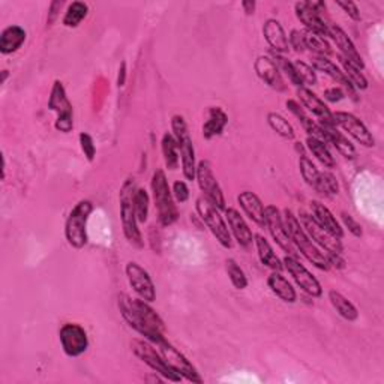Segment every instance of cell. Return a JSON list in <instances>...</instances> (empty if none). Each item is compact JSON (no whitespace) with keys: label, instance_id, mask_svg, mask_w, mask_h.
<instances>
[{"label":"cell","instance_id":"1","mask_svg":"<svg viewBox=\"0 0 384 384\" xmlns=\"http://www.w3.org/2000/svg\"><path fill=\"white\" fill-rule=\"evenodd\" d=\"M117 306H119L121 315L126 324L147 339L149 343L158 344L165 339L164 320L159 317L151 303L140 297L134 299L128 294H121Z\"/></svg>","mask_w":384,"mask_h":384},{"label":"cell","instance_id":"2","mask_svg":"<svg viewBox=\"0 0 384 384\" xmlns=\"http://www.w3.org/2000/svg\"><path fill=\"white\" fill-rule=\"evenodd\" d=\"M282 221H284L285 231L288 234V238H290L292 243L294 245V248L297 251H301V254L303 255V257L309 263L314 264L317 269L329 270L330 266H329V263L324 257L323 251L320 249L317 245L311 240V238L308 236L306 231L301 226V222H299L297 217H294V213L292 210L285 209Z\"/></svg>","mask_w":384,"mask_h":384},{"label":"cell","instance_id":"3","mask_svg":"<svg viewBox=\"0 0 384 384\" xmlns=\"http://www.w3.org/2000/svg\"><path fill=\"white\" fill-rule=\"evenodd\" d=\"M137 191L135 180L132 177L126 179L121 192H119V203H121V221H122V230L126 242L131 247L142 249L144 247V240L142 236V231L138 228V219L135 215L134 207V194Z\"/></svg>","mask_w":384,"mask_h":384},{"label":"cell","instance_id":"4","mask_svg":"<svg viewBox=\"0 0 384 384\" xmlns=\"http://www.w3.org/2000/svg\"><path fill=\"white\" fill-rule=\"evenodd\" d=\"M152 196L158 212V219L163 227H170L177 221L179 210L174 205L173 192L170 189L164 170H156L152 176Z\"/></svg>","mask_w":384,"mask_h":384},{"label":"cell","instance_id":"5","mask_svg":"<svg viewBox=\"0 0 384 384\" xmlns=\"http://www.w3.org/2000/svg\"><path fill=\"white\" fill-rule=\"evenodd\" d=\"M93 212L89 200L78 201L65 222V238L72 248L83 249L88 245V221Z\"/></svg>","mask_w":384,"mask_h":384},{"label":"cell","instance_id":"6","mask_svg":"<svg viewBox=\"0 0 384 384\" xmlns=\"http://www.w3.org/2000/svg\"><path fill=\"white\" fill-rule=\"evenodd\" d=\"M172 130L173 137L179 147L180 159H182V173L186 180H194L197 172V161H196V149L192 138L189 135L188 125L184 119V116L174 114L172 117Z\"/></svg>","mask_w":384,"mask_h":384},{"label":"cell","instance_id":"7","mask_svg":"<svg viewBox=\"0 0 384 384\" xmlns=\"http://www.w3.org/2000/svg\"><path fill=\"white\" fill-rule=\"evenodd\" d=\"M131 350L132 353L143 362V364H146L155 372V374L161 376L164 380H168L172 383H179L184 380L177 374V372H174L168 366L163 355L159 353V350H155L153 344L149 343L147 339H134L131 343Z\"/></svg>","mask_w":384,"mask_h":384},{"label":"cell","instance_id":"8","mask_svg":"<svg viewBox=\"0 0 384 384\" xmlns=\"http://www.w3.org/2000/svg\"><path fill=\"white\" fill-rule=\"evenodd\" d=\"M196 209L198 212L200 218L205 221V224L207 226V228L210 230V233L213 234V238L218 240V243L221 245L222 248L230 249L233 247V239H231V233L230 228L227 226V222L224 221V218L221 217V210H218L215 206L212 205V203L205 198L200 197L196 203Z\"/></svg>","mask_w":384,"mask_h":384},{"label":"cell","instance_id":"9","mask_svg":"<svg viewBox=\"0 0 384 384\" xmlns=\"http://www.w3.org/2000/svg\"><path fill=\"white\" fill-rule=\"evenodd\" d=\"M48 109L57 114L55 128L59 132L69 134L74 130V110L72 104L68 100V95L63 83L56 80L51 88Z\"/></svg>","mask_w":384,"mask_h":384},{"label":"cell","instance_id":"10","mask_svg":"<svg viewBox=\"0 0 384 384\" xmlns=\"http://www.w3.org/2000/svg\"><path fill=\"white\" fill-rule=\"evenodd\" d=\"M155 345L158 347L159 353H161L163 357L165 359L168 366L172 368L174 372H177L180 377L191 381V383H196V384L203 383V378L200 376V372L197 371V368L191 364L182 351H179L173 344H170L167 338Z\"/></svg>","mask_w":384,"mask_h":384},{"label":"cell","instance_id":"11","mask_svg":"<svg viewBox=\"0 0 384 384\" xmlns=\"http://www.w3.org/2000/svg\"><path fill=\"white\" fill-rule=\"evenodd\" d=\"M196 179L201 192L205 194V198H207L218 210H226L227 206L226 198H224V192L218 184L215 174H213L212 164L206 161V159H203V161L197 164Z\"/></svg>","mask_w":384,"mask_h":384},{"label":"cell","instance_id":"12","mask_svg":"<svg viewBox=\"0 0 384 384\" xmlns=\"http://www.w3.org/2000/svg\"><path fill=\"white\" fill-rule=\"evenodd\" d=\"M59 341L63 353L69 357H80L89 348L88 332L77 323H67L59 330Z\"/></svg>","mask_w":384,"mask_h":384},{"label":"cell","instance_id":"13","mask_svg":"<svg viewBox=\"0 0 384 384\" xmlns=\"http://www.w3.org/2000/svg\"><path fill=\"white\" fill-rule=\"evenodd\" d=\"M284 269L290 273L297 287L301 288L303 293L311 297H322L323 294V288L320 281L315 278V276L309 272L305 266L299 261L294 255H287L282 261Z\"/></svg>","mask_w":384,"mask_h":384},{"label":"cell","instance_id":"14","mask_svg":"<svg viewBox=\"0 0 384 384\" xmlns=\"http://www.w3.org/2000/svg\"><path fill=\"white\" fill-rule=\"evenodd\" d=\"M125 273L128 282H130L132 290L137 293V296L143 299V301L152 303L156 299V288L151 278V275L146 269H143L140 264L135 261H130L126 264Z\"/></svg>","mask_w":384,"mask_h":384},{"label":"cell","instance_id":"15","mask_svg":"<svg viewBox=\"0 0 384 384\" xmlns=\"http://www.w3.org/2000/svg\"><path fill=\"white\" fill-rule=\"evenodd\" d=\"M297 219H299V222H301V226L303 227L308 236L311 238V240H314L317 247L323 249V252L343 254L344 247H343V243H341V240L335 239L334 236H330L327 231H324L322 227L317 226L315 221L313 219L311 215H309V213L301 212L299 213Z\"/></svg>","mask_w":384,"mask_h":384},{"label":"cell","instance_id":"16","mask_svg":"<svg viewBox=\"0 0 384 384\" xmlns=\"http://www.w3.org/2000/svg\"><path fill=\"white\" fill-rule=\"evenodd\" d=\"M334 121L336 126H339L341 130H344L350 137H353L359 144L364 147L376 146V138L372 137L366 125L355 114L347 111H336L334 113Z\"/></svg>","mask_w":384,"mask_h":384},{"label":"cell","instance_id":"17","mask_svg":"<svg viewBox=\"0 0 384 384\" xmlns=\"http://www.w3.org/2000/svg\"><path fill=\"white\" fill-rule=\"evenodd\" d=\"M264 226L268 227L270 236L273 238L276 245H278V247L284 252H287V255H294V257H296V248H294V245L292 243L290 238H288V234L285 231L282 215H281V212H280L278 207L266 206V209H264Z\"/></svg>","mask_w":384,"mask_h":384},{"label":"cell","instance_id":"18","mask_svg":"<svg viewBox=\"0 0 384 384\" xmlns=\"http://www.w3.org/2000/svg\"><path fill=\"white\" fill-rule=\"evenodd\" d=\"M329 36L334 39L336 47L339 48V56L347 59L351 65H355L357 69H360V71L365 69L364 59H362L360 53L357 51L355 42L350 39V36L345 34L343 29L336 25H330L329 26Z\"/></svg>","mask_w":384,"mask_h":384},{"label":"cell","instance_id":"19","mask_svg":"<svg viewBox=\"0 0 384 384\" xmlns=\"http://www.w3.org/2000/svg\"><path fill=\"white\" fill-rule=\"evenodd\" d=\"M294 13L297 20L306 27V32L323 38L329 36V26L322 18V14H318L314 9L311 2H297L294 5Z\"/></svg>","mask_w":384,"mask_h":384},{"label":"cell","instance_id":"20","mask_svg":"<svg viewBox=\"0 0 384 384\" xmlns=\"http://www.w3.org/2000/svg\"><path fill=\"white\" fill-rule=\"evenodd\" d=\"M254 69L257 72L261 81H264L268 86L276 92L285 90V83L282 78V74L276 67V63L269 56H260L254 63Z\"/></svg>","mask_w":384,"mask_h":384},{"label":"cell","instance_id":"21","mask_svg":"<svg viewBox=\"0 0 384 384\" xmlns=\"http://www.w3.org/2000/svg\"><path fill=\"white\" fill-rule=\"evenodd\" d=\"M297 96L303 109H306L309 113H313L320 121L318 123H335L334 113L330 111V109L324 104V101L320 100L314 92H311L306 88H299Z\"/></svg>","mask_w":384,"mask_h":384},{"label":"cell","instance_id":"22","mask_svg":"<svg viewBox=\"0 0 384 384\" xmlns=\"http://www.w3.org/2000/svg\"><path fill=\"white\" fill-rule=\"evenodd\" d=\"M311 217L315 221L317 226L322 227L324 231H327L330 236L335 239L343 240L344 238V230L341 227L338 219L334 217V213L330 212L323 203L320 201H311Z\"/></svg>","mask_w":384,"mask_h":384},{"label":"cell","instance_id":"23","mask_svg":"<svg viewBox=\"0 0 384 384\" xmlns=\"http://www.w3.org/2000/svg\"><path fill=\"white\" fill-rule=\"evenodd\" d=\"M318 125L320 128H322L324 142L332 144L341 155L347 159H355L357 156L355 146L351 144V142L343 132H339L338 126L335 123H318Z\"/></svg>","mask_w":384,"mask_h":384},{"label":"cell","instance_id":"24","mask_svg":"<svg viewBox=\"0 0 384 384\" xmlns=\"http://www.w3.org/2000/svg\"><path fill=\"white\" fill-rule=\"evenodd\" d=\"M224 212H226V219L228 222L230 233L233 234L234 239H236V242L240 245L242 248L251 247L254 242V234L247 224V221H245V218L236 209H233V207H228Z\"/></svg>","mask_w":384,"mask_h":384},{"label":"cell","instance_id":"25","mask_svg":"<svg viewBox=\"0 0 384 384\" xmlns=\"http://www.w3.org/2000/svg\"><path fill=\"white\" fill-rule=\"evenodd\" d=\"M263 35H264L266 42H268L269 47L272 48V53L284 55V53L290 50L285 30L278 20H275V18L266 20V23L263 26Z\"/></svg>","mask_w":384,"mask_h":384},{"label":"cell","instance_id":"26","mask_svg":"<svg viewBox=\"0 0 384 384\" xmlns=\"http://www.w3.org/2000/svg\"><path fill=\"white\" fill-rule=\"evenodd\" d=\"M239 206L252 222L260 227H264V205L257 194L251 191H243L238 197Z\"/></svg>","mask_w":384,"mask_h":384},{"label":"cell","instance_id":"27","mask_svg":"<svg viewBox=\"0 0 384 384\" xmlns=\"http://www.w3.org/2000/svg\"><path fill=\"white\" fill-rule=\"evenodd\" d=\"M228 125V116L221 107H210L207 113V121L203 123V137L206 140H212L221 135Z\"/></svg>","mask_w":384,"mask_h":384},{"label":"cell","instance_id":"28","mask_svg":"<svg viewBox=\"0 0 384 384\" xmlns=\"http://www.w3.org/2000/svg\"><path fill=\"white\" fill-rule=\"evenodd\" d=\"M26 38V30L21 26H9L4 29L2 34H0V53L5 56L13 55L25 44Z\"/></svg>","mask_w":384,"mask_h":384},{"label":"cell","instance_id":"29","mask_svg":"<svg viewBox=\"0 0 384 384\" xmlns=\"http://www.w3.org/2000/svg\"><path fill=\"white\" fill-rule=\"evenodd\" d=\"M268 285L270 288V292L280 297L282 302L285 303H296L297 301V293L294 290V287L288 282V280L281 272H272L268 278Z\"/></svg>","mask_w":384,"mask_h":384},{"label":"cell","instance_id":"30","mask_svg":"<svg viewBox=\"0 0 384 384\" xmlns=\"http://www.w3.org/2000/svg\"><path fill=\"white\" fill-rule=\"evenodd\" d=\"M254 242H255V248H257V254H259V259H260L261 264L266 266L268 269H270L272 272L273 270L281 272L284 269V264L280 260L278 255L275 254L269 240L263 238L261 234H255Z\"/></svg>","mask_w":384,"mask_h":384},{"label":"cell","instance_id":"31","mask_svg":"<svg viewBox=\"0 0 384 384\" xmlns=\"http://www.w3.org/2000/svg\"><path fill=\"white\" fill-rule=\"evenodd\" d=\"M287 109L288 111H290L296 119L299 121V123L302 125V128L305 130V132L308 134V137H317V138H322V140L324 142L323 138V132H322V128H320V125L313 121L311 117H309L305 111L303 107L299 104L297 101L294 100H288L287 101Z\"/></svg>","mask_w":384,"mask_h":384},{"label":"cell","instance_id":"32","mask_svg":"<svg viewBox=\"0 0 384 384\" xmlns=\"http://www.w3.org/2000/svg\"><path fill=\"white\" fill-rule=\"evenodd\" d=\"M329 301H330V303H332V306L336 309V313L341 317H343L344 320H347V322H356V320L359 318L357 308L353 303H351L344 294H341L339 292H335V290H330L329 292Z\"/></svg>","mask_w":384,"mask_h":384},{"label":"cell","instance_id":"33","mask_svg":"<svg viewBox=\"0 0 384 384\" xmlns=\"http://www.w3.org/2000/svg\"><path fill=\"white\" fill-rule=\"evenodd\" d=\"M306 147H308V151L311 152L326 168H334L336 165L335 158L332 156V153H330L329 147L326 146V142H323L322 138L308 137Z\"/></svg>","mask_w":384,"mask_h":384},{"label":"cell","instance_id":"34","mask_svg":"<svg viewBox=\"0 0 384 384\" xmlns=\"http://www.w3.org/2000/svg\"><path fill=\"white\" fill-rule=\"evenodd\" d=\"M161 151H163V156H164V163L165 167L168 170H174L179 168V163H180V153H179V147L176 143V138L173 137V134L165 132L163 135L161 140Z\"/></svg>","mask_w":384,"mask_h":384},{"label":"cell","instance_id":"35","mask_svg":"<svg viewBox=\"0 0 384 384\" xmlns=\"http://www.w3.org/2000/svg\"><path fill=\"white\" fill-rule=\"evenodd\" d=\"M339 57V63L341 67H343V72L344 76L347 77V80L350 81L351 86H353L356 90H366L368 89V80L366 77L362 74L360 69H357L355 65H351V63L344 59L343 56H338Z\"/></svg>","mask_w":384,"mask_h":384},{"label":"cell","instance_id":"36","mask_svg":"<svg viewBox=\"0 0 384 384\" xmlns=\"http://www.w3.org/2000/svg\"><path fill=\"white\" fill-rule=\"evenodd\" d=\"M89 13V6L83 2H72L67 13L65 17H63V26L68 29H76L81 25V21L88 17Z\"/></svg>","mask_w":384,"mask_h":384},{"label":"cell","instance_id":"37","mask_svg":"<svg viewBox=\"0 0 384 384\" xmlns=\"http://www.w3.org/2000/svg\"><path fill=\"white\" fill-rule=\"evenodd\" d=\"M268 123L272 128V130L278 134L280 137L285 138V140H294L296 132L293 130L292 123L288 122L284 116H281L280 113L270 111L268 114Z\"/></svg>","mask_w":384,"mask_h":384},{"label":"cell","instance_id":"38","mask_svg":"<svg viewBox=\"0 0 384 384\" xmlns=\"http://www.w3.org/2000/svg\"><path fill=\"white\" fill-rule=\"evenodd\" d=\"M314 189L318 192V194L326 196V197H335L339 194V184L336 177L329 173V172H320L317 184L314 185Z\"/></svg>","mask_w":384,"mask_h":384},{"label":"cell","instance_id":"39","mask_svg":"<svg viewBox=\"0 0 384 384\" xmlns=\"http://www.w3.org/2000/svg\"><path fill=\"white\" fill-rule=\"evenodd\" d=\"M305 46L306 50L313 51L317 57H327L332 55V48H330L326 38L314 35L311 32H305Z\"/></svg>","mask_w":384,"mask_h":384},{"label":"cell","instance_id":"40","mask_svg":"<svg viewBox=\"0 0 384 384\" xmlns=\"http://www.w3.org/2000/svg\"><path fill=\"white\" fill-rule=\"evenodd\" d=\"M226 269H227V275L233 284V287L236 288V290H245V288L248 287V278L247 273L243 272V269L238 264L236 260L228 259L226 261Z\"/></svg>","mask_w":384,"mask_h":384},{"label":"cell","instance_id":"41","mask_svg":"<svg viewBox=\"0 0 384 384\" xmlns=\"http://www.w3.org/2000/svg\"><path fill=\"white\" fill-rule=\"evenodd\" d=\"M149 205H151V197L144 188H137L134 194V207L138 222H146L149 217Z\"/></svg>","mask_w":384,"mask_h":384},{"label":"cell","instance_id":"42","mask_svg":"<svg viewBox=\"0 0 384 384\" xmlns=\"http://www.w3.org/2000/svg\"><path fill=\"white\" fill-rule=\"evenodd\" d=\"M299 170H301V174H302L305 182L309 186L314 188V185L317 184L320 172H318V168L315 167V164L305 153H302L301 158H299Z\"/></svg>","mask_w":384,"mask_h":384},{"label":"cell","instance_id":"43","mask_svg":"<svg viewBox=\"0 0 384 384\" xmlns=\"http://www.w3.org/2000/svg\"><path fill=\"white\" fill-rule=\"evenodd\" d=\"M294 68H296V72L299 76V80H301L302 86H315L317 84V74H315V69L308 65V63L302 62V60H296L294 62Z\"/></svg>","mask_w":384,"mask_h":384},{"label":"cell","instance_id":"44","mask_svg":"<svg viewBox=\"0 0 384 384\" xmlns=\"http://www.w3.org/2000/svg\"><path fill=\"white\" fill-rule=\"evenodd\" d=\"M80 146H81V152L84 153V156H86V159L89 163H92L95 159V155H96V147H95V142L92 135H89L88 132H81L80 137Z\"/></svg>","mask_w":384,"mask_h":384},{"label":"cell","instance_id":"45","mask_svg":"<svg viewBox=\"0 0 384 384\" xmlns=\"http://www.w3.org/2000/svg\"><path fill=\"white\" fill-rule=\"evenodd\" d=\"M288 46H290L294 51L302 53L306 50L305 46V32L299 30V29H293L290 32V36H288Z\"/></svg>","mask_w":384,"mask_h":384},{"label":"cell","instance_id":"46","mask_svg":"<svg viewBox=\"0 0 384 384\" xmlns=\"http://www.w3.org/2000/svg\"><path fill=\"white\" fill-rule=\"evenodd\" d=\"M341 219H343V224H344V227L353 234L355 238H362V234H364V230H362V226L360 224L350 215V213L347 212H343L341 213Z\"/></svg>","mask_w":384,"mask_h":384},{"label":"cell","instance_id":"47","mask_svg":"<svg viewBox=\"0 0 384 384\" xmlns=\"http://www.w3.org/2000/svg\"><path fill=\"white\" fill-rule=\"evenodd\" d=\"M173 197L177 203H186L189 200V188L182 180H177L173 184Z\"/></svg>","mask_w":384,"mask_h":384},{"label":"cell","instance_id":"48","mask_svg":"<svg viewBox=\"0 0 384 384\" xmlns=\"http://www.w3.org/2000/svg\"><path fill=\"white\" fill-rule=\"evenodd\" d=\"M323 254L330 268H335L339 270L345 268V260L343 257V254H338V252H323Z\"/></svg>","mask_w":384,"mask_h":384},{"label":"cell","instance_id":"49","mask_svg":"<svg viewBox=\"0 0 384 384\" xmlns=\"http://www.w3.org/2000/svg\"><path fill=\"white\" fill-rule=\"evenodd\" d=\"M336 5L344 11V13L351 18V20H355V21H360V11L357 8L356 4L353 2H336Z\"/></svg>","mask_w":384,"mask_h":384},{"label":"cell","instance_id":"50","mask_svg":"<svg viewBox=\"0 0 384 384\" xmlns=\"http://www.w3.org/2000/svg\"><path fill=\"white\" fill-rule=\"evenodd\" d=\"M323 96H324V100H326L327 102L336 104V102L343 101V100L345 98V93H344V90L341 89V88H330V89H326V90H324Z\"/></svg>","mask_w":384,"mask_h":384},{"label":"cell","instance_id":"51","mask_svg":"<svg viewBox=\"0 0 384 384\" xmlns=\"http://www.w3.org/2000/svg\"><path fill=\"white\" fill-rule=\"evenodd\" d=\"M125 83H126V62H122L119 72H117V86L123 88Z\"/></svg>","mask_w":384,"mask_h":384},{"label":"cell","instance_id":"52","mask_svg":"<svg viewBox=\"0 0 384 384\" xmlns=\"http://www.w3.org/2000/svg\"><path fill=\"white\" fill-rule=\"evenodd\" d=\"M242 8L245 14L252 15L255 13V8H257V4L254 0H245V2H242Z\"/></svg>","mask_w":384,"mask_h":384},{"label":"cell","instance_id":"53","mask_svg":"<svg viewBox=\"0 0 384 384\" xmlns=\"http://www.w3.org/2000/svg\"><path fill=\"white\" fill-rule=\"evenodd\" d=\"M8 77H9V72H8L6 69H4V71H2V80H0V83L5 84V81H6Z\"/></svg>","mask_w":384,"mask_h":384}]
</instances>
